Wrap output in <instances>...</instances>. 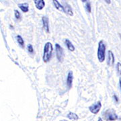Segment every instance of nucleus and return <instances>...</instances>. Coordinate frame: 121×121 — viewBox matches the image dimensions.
<instances>
[{
	"label": "nucleus",
	"mask_w": 121,
	"mask_h": 121,
	"mask_svg": "<svg viewBox=\"0 0 121 121\" xmlns=\"http://www.w3.org/2000/svg\"><path fill=\"white\" fill-rule=\"evenodd\" d=\"M52 51H53V47L52 43L50 42L46 43L44 47L43 56V60L44 63H48L51 60Z\"/></svg>",
	"instance_id": "nucleus-1"
},
{
	"label": "nucleus",
	"mask_w": 121,
	"mask_h": 121,
	"mask_svg": "<svg viewBox=\"0 0 121 121\" xmlns=\"http://www.w3.org/2000/svg\"><path fill=\"white\" fill-rule=\"evenodd\" d=\"M97 56L99 63H103L105 60L106 58V45L104 41L101 40L98 43V52Z\"/></svg>",
	"instance_id": "nucleus-2"
},
{
	"label": "nucleus",
	"mask_w": 121,
	"mask_h": 121,
	"mask_svg": "<svg viewBox=\"0 0 121 121\" xmlns=\"http://www.w3.org/2000/svg\"><path fill=\"white\" fill-rule=\"evenodd\" d=\"M55 49H56V58L59 61L62 62L64 59V51L63 48L60 47L58 43L55 44Z\"/></svg>",
	"instance_id": "nucleus-3"
},
{
	"label": "nucleus",
	"mask_w": 121,
	"mask_h": 121,
	"mask_svg": "<svg viewBox=\"0 0 121 121\" xmlns=\"http://www.w3.org/2000/svg\"><path fill=\"white\" fill-rule=\"evenodd\" d=\"M102 108V104L101 102L98 101L95 104H93L92 105H91L89 107V110L91 112L94 114H97L99 112L100 109Z\"/></svg>",
	"instance_id": "nucleus-4"
},
{
	"label": "nucleus",
	"mask_w": 121,
	"mask_h": 121,
	"mask_svg": "<svg viewBox=\"0 0 121 121\" xmlns=\"http://www.w3.org/2000/svg\"><path fill=\"white\" fill-rule=\"evenodd\" d=\"M43 21V29L47 33H49V20L47 16H43L42 18Z\"/></svg>",
	"instance_id": "nucleus-5"
},
{
	"label": "nucleus",
	"mask_w": 121,
	"mask_h": 121,
	"mask_svg": "<svg viewBox=\"0 0 121 121\" xmlns=\"http://www.w3.org/2000/svg\"><path fill=\"white\" fill-rule=\"evenodd\" d=\"M73 71H70L67 74V85L69 89L72 87V83H73Z\"/></svg>",
	"instance_id": "nucleus-6"
},
{
	"label": "nucleus",
	"mask_w": 121,
	"mask_h": 121,
	"mask_svg": "<svg viewBox=\"0 0 121 121\" xmlns=\"http://www.w3.org/2000/svg\"><path fill=\"white\" fill-rule=\"evenodd\" d=\"M106 119L107 121H116L118 118V116L115 113H114L112 111L108 110L106 112Z\"/></svg>",
	"instance_id": "nucleus-7"
},
{
	"label": "nucleus",
	"mask_w": 121,
	"mask_h": 121,
	"mask_svg": "<svg viewBox=\"0 0 121 121\" xmlns=\"http://www.w3.org/2000/svg\"><path fill=\"white\" fill-rule=\"evenodd\" d=\"M35 6L39 10H42L45 6L44 0H34Z\"/></svg>",
	"instance_id": "nucleus-8"
},
{
	"label": "nucleus",
	"mask_w": 121,
	"mask_h": 121,
	"mask_svg": "<svg viewBox=\"0 0 121 121\" xmlns=\"http://www.w3.org/2000/svg\"><path fill=\"white\" fill-rule=\"evenodd\" d=\"M114 55L111 51H108V65L109 66H112L114 63Z\"/></svg>",
	"instance_id": "nucleus-9"
},
{
	"label": "nucleus",
	"mask_w": 121,
	"mask_h": 121,
	"mask_svg": "<svg viewBox=\"0 0 121 121\" xmlns=\"http://www.w3.org/2000/svg\"><path fill=\"white\" fill-rule=\"evenodd\" d=\"M52 3H53L54 6L55 7V8H56V9H58L59 11H60L61 12L65 13V10L64 6L60 4V3H59L57 0H52Z\"/></svg>",
	"instance_id": "nucleus-10"
},
{
	"label": "nucleus",
	"mask_w": 121,
	"mask_h": 121,
	"mask_svg": "<svg viewBox=\"0 0 121 121\" xmlns=\"http://www.w3.org/2000/svg\"><path fill=\"white\" fill-rule=\"evenodd\" d=\"M65 44H66V46H67V48L69 49L70 51L73 52V51H75V47H74L73 44H72V43L69 40V39H65Z\"/></svg>",
	"instance_id": "nucleus-11"
},
{
	"label": "nucleus",
	"mask_w": 121,
	"mask_h": 121,
	"mask_svg": "<svg viewBox=\"0 0 121 121\" xmlns=\"http://www.w3.org/2000/svg\"><path fill=\"white\" fill-rule=\"evenodd\" d=\"M63 6L65 8V13H67L70 16H73V10H72V9L71 8V6L69 4H65Z\"/></svg>",
	"instance_id": "nucleus-12"
},
{
	"label": "nucleus",
	"mask_w": 121,
	"mask_h": 121,
	"mask_svg": "<svg viewBox=\"0 0 121 121\" xmlns=\"http://www.w3.org/2000/svg\"><path fill=\"white\" fill-rule=\"evenodd\" d=\"M18 7L20 9L22 10L23 12L24 13H26L28 12V4L27 3H24V4H18Z\"/></svg>",
	"instance_id": "nucleus-13"
},
{
	"label": "nucleus",
	"mask_w": 121,
	"mask_h": 121,
	"mask_svg": "<svg viewBox=\"0 0 121 121\" xmlns=\"http://www.w3.org/2000/svg\"><path fill=\"white\" fill-rule=\"evenodd\" d=\"M67 118L70 120H73V121H78L79 119L78 114H76L75 113L71 112H69V114H67Z\"/></svg>",
	"instance_id": "nucleus-14"
},
{
	"label": "nucleus",
	"mask_w": 121,
	"mask_h": 121,
	"mask_svg": "<svg viewBox=\"0 0 121 121\" xmlns=\"http://www.w3.org/2000/svg\"><path fill=\"white\" fill-rule=\"evenodd\" d=\"M16 40H17V43L19 44V45L21 47H24V39H22V37L20 35H17L16 36Z\"/></svg>",
	"instance_id": "nucleus-15"
},
{
	"label": "nucleus",
	"mask_w": 121,
	"mask_h": 121,
	"mask_svg": "<svg viewBox=\"0 0 121 121\" xmlns=\"http://www.w3.org/2000/svg\"><path fill=\"white\" fill-rule=\"evenodd\" d=\"M117 72L119 75H121V63L120 62L117 63Z\"/></svg>",
	"instance_id": "nucleus-16"
},
{
	"label": "nucleus",
	"mask_w": 121,
	"mask_h": 121,
	"mask_svg": "<svg viewBox=\"0 0 121 121\" xmlns=\"http://www.w3.org/2000/svg\"><path fill=\"white\" fill-rule=\"evenodd\" d=\"M27 48H28V52H30V53H32V52H33V51H34V48H33V47H32V45L31 44H28Z\"/></svg>",
	"instance_id": "nucleus-17"
},
{
	"label": "nucleus",
	"mask_w": 121,
	"mask_h": 121,
	"mask_svg": "<svg viewBox=\"0 0 121 121\" xmlns=\"http://www.w3.org/2000/svg\"><path fill=\"white\" fill-rule=\"evenodd\" d=\"M14 15H15V17L16 19H19L20 17V13L19 12V11L17 9H15L14 10Z\"/></svg>",
	"instance_id": "nucleus-18"
},
{
	"label": "nucleus",
	"mask_w": 121,
	"mask_h": 121,
	"mask_svg": "<svg viewBox=\"0 0 121 121\" xmlns=\"http://www.w3.org/2000/svg\"><path fill=\"white\" fill-rule=\"evenodd\" d=\"M86 11L87 12H89V13H90L91 12V4L90 2H87L86 4Z\"/></svg>",
	"instance_id": "nucleus-19"
},
{
	"label": "nucleus",
	"mask_w": 121,
	"mask_h": 121,
	"mask_svg": "<svg viewBox=\"0 0 121 121\" xmlns=\"http://www.w3.org/2000/svg\"><path fill=\"white\" fill-rule=\"evenodd\" d=\"M113 98H114V99H115V101H116L117 102H118V97H117V95H113Z\"/></svg>",
	"instance_id": "nucleus-20"
},
{
	"label": "nucleus",
	"mask_w": 121,
	"mask_h": 121,
	"mask_svg": "<svg viewBox=\"0 0 121 121\" xmlns=\"http://www.w3.org/2000/svg\"><path fill=\"white\" fill-rule=\"evenodd\" d=\"M105 1H106V4H110V3H111V1H110V0H104Z\"/></svg>",
	"instance_id": "nucleus-21"
},
{
	"label": "nucleus",
	"mask_w": 121,
	"mask_h": 121,
	"mask_svg": "<svg viewBox=\"0 0 121 121\" xmlns=\"http://www.w3.org/2000/svg\"><path fill=\"white\" fill-rule=\"evenodd\" d=\"M119 84H120V87L121 90V78H120V79H119Z\"/></svg>",
	"instance_id": "nucleus-22"
},
{
	"label": "nucleus",
	"mask_w": 121,
	"mask_h": 121,
	"mask_svg": "<svg viewBox=\"0 0 121 121\" xmlns=\"http://www.w3.org/2000/svg\"><path fill=\"white\" fill-rule=\"evenodd\" d=\"M87 0H82V1L83 2H86V1Z\"/></svg>",
	"instance_id": "nucleus-23"
}]
</instances>
